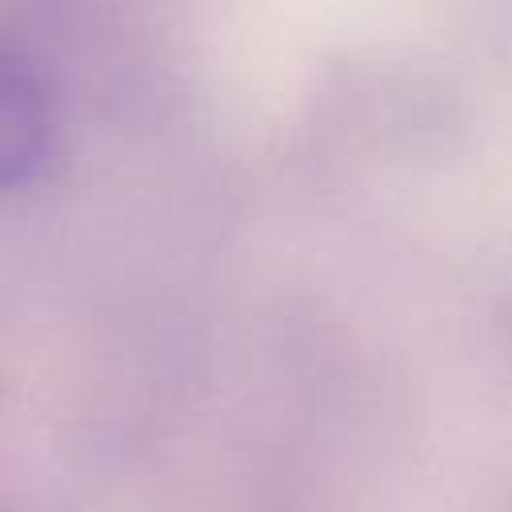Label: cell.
Here are the masks:
<instances>
[{"mask_svg":"<svg viewBox=\"0 0 512 512\" xmlns=\"http://www.w3.org/2000/svg\"><path fill=\"white\" fill-rule=\"evenodd\" d=\"M52 96L32 60L0 32V196L32 184L52 160Z\"/></svg>","mask_w":512,"mask_h":512,"instance_id":"obj_1","label":"cell"}]
</instances>
